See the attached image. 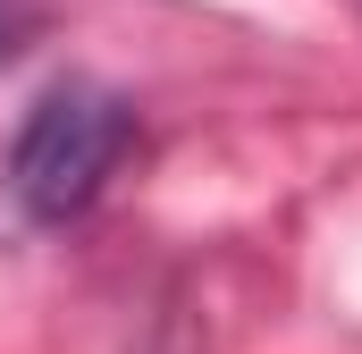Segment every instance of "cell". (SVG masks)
<instances>
[{"instance_id":"cell-1","label":"cell","mask_w":362,"mask_h":354,"mask_svg":"<svg viewBox=\"0 0 362 354\" xmlns=\"http://www.w3.org/2000/svg\"><path fill=\"white\" fill-rule=\"evenodd\" d=\"M127 152H135V101L93 85V76H68L25 110V127L8 144V194L25 219L68 228L110 194Z\"/></svg>"},{"instance_id":"cell-2","label":"cell","mask_w":362,"mask_h":354,"mask_svg":"<svg viewBox=\"0 0 362 354\" xmlns=\"http://www.w3.org/2000/svg\"><path fill=\"white\" fill-rule=\"evenodd\" d=\"M8 51H17V17L0 8V59H8Z\"/></svg>"}]
</instances>
